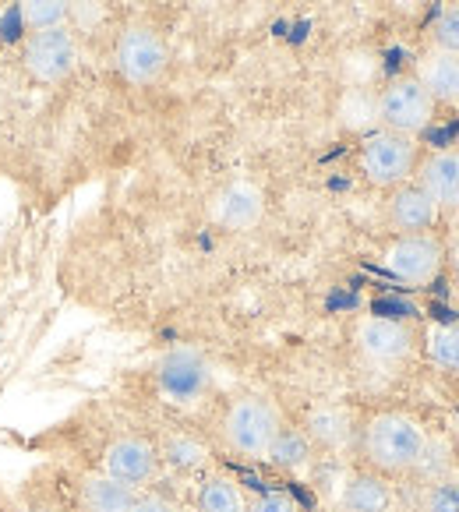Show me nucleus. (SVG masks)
Instances as JSON below:
<instances>
[{
  "label": "nucleus",
  "mask_w": 459,
  "mask_h": 512,
  "mask_svg": "<svg viewBox=\"0 0 459 512\" xmlns=\"http://www.w3.org/2000/svg\"><path fill=\"white\" fill-rule=\"evenodd\" d=\"M428 428L417 417L382 410L371 414L361 428V452L378 474H414L428 449Z\"/></svg>",
  "instance_id": "nucleus-1"
},
{
  "label": "nucleus",
  "mask_w": 459,
  "mask_h": 512,
  "mask_svg": "<svg viewBox=\"0 0 459 512\" xmlns=\"http://www.w3.org/2000/svg\"><path fill=\"white\" fill-rule=\"evenodd\" d=\"M421 159L424 149L417 138L396 135V131H385V128L368 131L361 138V149H357V166H361L364 181L385 191L414 181Z\"/></svg>",
  "instance_id": "nucleus-2"
},
{
  "label": "nucleus",
  "mask_w": 459,
  "mask_h": 512,
  "mask_svg": "<svg viewBox=\"0 0 459 512\" xmlns=\"http://www.w3.org/2000/svg\"><path fill=\"white\" fill-rule=\"evenodd\" d=\"M283 428V414L265 396H237L223 414V442L244 460H265L272 438Z\"/></svg>",
  "instance_id": "nucleus-3"
},
{
  "label": "nucleus",
  "mask_w": 459,
  "mask_h": 512,
  "mask_svg": "<svg viewBox=\"0 0 459 512\" xmlns=\"http://www.w3.org/2000/svg\"><path fill=\"white\" fill-rule=\"evenodd\" d=\"M435 113L438 103L414 75H392L378 89V128L385 131L417 138L435 124Z\"/></svg>",
  "instance_id": "nucleus-4"
},
{
  "label": "nucleus",
  "mask_w": 459,
  "mask_h": 512,
  "mask_svg": "<svg viewBox=\"0 0 459 512\" xmlns=\"http://www.w3.org/2000/svg\"><path fill=\"white\" fill-rule=\"evenodd\" d=\"M382 269L396 283L431 287L445 269V241L435 234H396L382 251Z\"/></svg>",
  "instance_id": "nucleus-5"
},
{
  "label": "nucleus",
  "mask_w": 459,
  "mask_h": 512,
  "mask_svg": "<svg viewBox=\"0 0 459 512\" xmlns=\"http://www.w3.org/2000/svg\"><path fill=\"white\" fill-rule=\"evenodd\" d=\"M22 64L36 82L61 85L78 68V36L71 25L29 32L22 43Z\"/></svg>",
  "instance_id": "nucleus-6"
},
{
  "label": "nucleus",
  "mask_w": 459,
  "mask_h": 512,
  "mask_svg": "<svg viewBox=\"0 0 459 512\" xmlns=\"http://www.w3.org/2000/svg\"><path fill=\"white\" fill-rule=\"evenodd\" d=\"M113 61H117V71H121L124 82L145 89V85H156L166 75L170 50H166V39L156 29H149V25H128L117 36Z\"/></svg>",
  "instance_id": "nucleus-7"
},
{
  "label": "nucleus",
  "mask_w": 459,
  "mask_h": 512,
  "mask_svg": "<svg viewBox=\"0 0 459 512\" xmlns=\"http://www.w3.org/2000/svg\"><path fill=\"white\" fill-rule=\"evenodd\" d=\"M354 343L368 361L375 364H399L414 354V329L399 318L364 315L354 325Z\"/></svg>",
  "instance_id": "nucleus-8"
},
{
  "label": "nucleus",
  "mask_w": 459,
  "mask_h": 512,
  "mask_svg": "<svg viewBox=\"0 0 459 512\" xmlns=\"http://www.w3.org/2000/svg\"><path fill=\"white\" fill-rule=\"evenodd\" d=\"M159 470V452L149 438L142 435H121L113 438L103 452V474L117 477V481L131 484V488H142L156 477Z\"/></svg>",
  "instance_id": "nucleus-9"
},
{
  "label": "nucleus",
  "mask_w": 459,
  "mask_h": 512,
  "mask_svg": "<svg viewBox=\"0 0 459 512\" xmlns=\"http://www.w3.org/2000/svg\"><path fill=\"white\" fill-rule=\"evenodd\" d=\"M209 216L223 230H251L258 226V219L265 216V195L258 184L251 181H234L223 191H216L209 202Z\"/></svg>",
  "instance_id": "nucleus-10"
},
{
  "label": "nucleus",
  "mask_w": 459,
  "mask_h": 512,
  "mask_svg": "<svg viewBox=\"0 0 459 512\" xmlns=\"http://www.w3.org/2000/svg\"><path fill=\"white\" fill-rule=\"evenodd\" d=\"M385 219H389L396 234H431L435 223L442 219V212H438V205L431 202L421 184H399V188L389 191Z\"/></svg>",
  "instance_id": "nucleus-11"
},
{
  "label": "nucleus",
  "mask_w": 459,
  "mask_h": 512,
  "mask_svg": "<svg viewBox=\"0 0 459 512\" xmlns=\"http://www.w3.org/2000/svg\"><path fill=\"white\" fill-rule=\"evenodd\" d=\"M414 177L438 205V212H459V145L428 152Z\"/></svg>",
  "instance_id": "nucleus-12"
},
{
  "label": "nucleus",
  "mask_w": 459,
  "mask_h": 512,
  "mask_svg": "<svg viewBox=\"0 0 459 512\" xmlns=\"http://www.w3.org/2000/svg\"><path fill=\"white\" fill-rule=\"evenodd\" d=\"M414 78L428 89V96L435 99L438 106H459V53L438 50V46H428V50L417 57Z\"/></svg>",
  "instance_id": "nucleus-13"
},
{
  "label": "nucleus",
  "mask_w": 459,
  "mask_h": 512,
  "mask_svg": "<svg viewBox=\"0 0 459 512\" xmlns=\"http://www.w3.org/2000/svg\"><path fill=\"white\" fill-rule=\"evenodd\" d=\"M339 505H343V512H392L396 495L382 474H350Z\"/></svg>",
  "instance_id": "nucleus-14"
},
{
  "label": "nucleus",
  "mask_w": 459,
  "mask_h": 512,
  "mask_svg": "<svg viewBox=\"0 0 459 512\" xmlns=\"http://www.w3.org/2000/svg\"><path fill=\"white\" fill-rule=\"evenodd\" d=\"M159 382H163L166 396H174V400H191L198 396L205 385V364L198 354L191 350H177L163 361V371H159Z\"/></svg>",
  "instance_id": "nucleus-15"
},
{
  "label": "nucleus",
  "mask_w": 459,
  "mask_h": 512,
  "mask_svg": "<svg viewBox=\"0 0 459 512\" xmlns=\"http://www.w3.org/2000/svg\"><path fill=\"white\" fill-rule=\"evenodd\" d=\"M138 498V488L117 481L110 474H89L82 481V505L85 512H128Z\"/></svg>",
  "instance_id": "nucleus-16"
},
{
  "label": "nucleus",
  "mask_w": 459,
  "mask_h": 512,
  "mask_svg": "<svg viewBox=\"0 0 459 512\" xmlns=\"http://www.w3.org/2000/svg\"><path fill=\"white\" fill-rule=\"evenodd\" d=\"M339 121L350 131H371L378 128V89L371 85H350L339 96Z\"/></svg>",
  "instance_id": "nucleus-17"
},
{
  "label": "nucleus",
  "mask_w": 459,
  "mask_h": 512,
  "mask_svg": "<svg viewBox=\"0 0 459 512\" xmlns=\"http://www.w3.org/2000/svg\"><path fill=\"white\" fill-rule=\"evenodd\" d=\"M198 512H248V498H244L241 484L226 474H209L198 488L195 498Z\"/></svg>",
  "instance_id": "nucleus-18"
},
{
  "label": "nucleus",
  "mask_w": 459,
  "mask_h": 512,
  "mask_svg": "<svg viewBox=\"0 0 459 512\" xmlns=\"http://www.w3.org/2000/svg\"><path fill=\"white\" fill-rule=\"evenodd\" d=\"M265 460H269L272 467H279V470H304V467H308V460H311L308 431L283 424V428H279V435L272 438L269 452H265Z\"/></svg>",
  "instance_id": "nucleus-19"
},
{
  "label": "nucleus",
  "mask_w": 459,
  "mask_h": 512,
  "mask_svg": "<svg viewBox=\"0 0 459 512\" xmlns=\"http://www.w3.org/2000/svg\"><path fill=\"white\" fill-rule=\"evenodd\" d=\"M308 438L318 445H325V449H339V445H347L350 438V417L347 410H339V407H318L308 414Z\"/></svg>",
  "instance_id": "nucleus-20"
},
{
  "label": "nucleus",
  "mask_w": 459,
  "mask_h": 512,
  "mask_svg": "<svg viewBox=\"0 0 459 512\" xmlns=\"http://www.w3.org/2000/svg\"><path fill=\"white\" fill-rule=\"evenodd\" d=\"M68 15H71V0H18V22H22L25 32L68 25Z\"/></svg>",
  "instance_id": "nucleus-21"
},
{
  "label": "nucleus",
  "mask_w": 459,
  "mask_h": 512,
  "mask_svg": "<svg viewBox=\"0 0 459 512\" xmlns=\"http://www.w3.org/2000/svg\"><path fill=\"white\" fill-rule=\"evenodd\" d=\"M428 357L438 371H449L459 378V325L438 322L428 329Z\"/></svg>",
  "instance_id": "nucleus-22"
},
{
  "label": "nucleus",
  "mask_w": 459,
  "mask_h": 512,
  "mask_svg": "<svg viewBox=\"0 0 459 512\" xmlns=\"http://www.w3.org/2000/svg\"><path fill=\"white\" fill-rule=\"evenodd\" d=\"M428 36L431 46H438V50L459 53V0H449L438 8V15L428 25Z\"/></svg>",
  "instance_id": "nucleus-23"
},
{
  "label": "nucleus",
  "mask_w": 459,
  "mask_h": 512,
  "mask_svg": "<svg viewBox=\"0 0 459 512\" xmlns=\"http://www.w3.org/2000/svg\"><path fill=\"white\" fill-rule=\"evenodd\" d=\"M421 509L424 512H459V481L452 477H438V481H428L421 495Z\"/></svg>",
  "instance_id": "nucleus-24"
},
{
  "label": "nucleus",
  "mask_w": 459,
  "mask_h": 512,
  "mask_svg": "<svg viewBox=\"0 0 459 512\" xmlns=\"http://www.w3.org/2000/svg\"><path fill=\"white\" fill-rule=\"evenodd\" d=\"M163 456L174 467H184V470H191V467H202L205 463V445H198L195 438H181V435H174L170 442H166V449H163Z\"/></svg>",
  "instance_id": "nucleus-25"
},
{
  "label": "nucleus",
  "mask_w": 459,
  "mask_h": 512,
  "mask_svg": "<svg viewBox=\"0 0 459 512\" xmlns=\"http://www.w3.org/2000/svg\"><path fill=\"white\" fill-rule=\"evenodd\" d=\"M248 512H301V509H297L294 495H286V491H262V495L248 502Z\"/></svg>",
  "instance_id": "nucleus-26"
},
{
  "label": "nucleus",
  "mask_w": 459,
  "mask_h": 512,
  "mask_svg": "<svg viewBox=\"0 0 459 512\" xmlns=\"http://www.w3.org/2000/svg\"><path fill=\"white\" fill-rule=\"evenodd\" d=\"M128 512H177L174 502H166L163 495H138Z\"/></svg>",
  "instance_id": "nucleus-27"
},
{
  "label": "nucleus",
  "mask_w": 459,
  "mask_h": 512,
  "mask_svg": "<svg viewBox=\"0 0 459 512\" xmlns=\"http://www.w3.org/2000/svg\"><path fill=\"white\" fill-rule=\"evenodd\" d=\"M445 258H449L452 272H456V276H459V226H456V230H452L449 244H445Z\"/></svg>",
  "instance_id": "nucleus-28"
},
{
  "label": "nucleus",
  "mask_w": 459,
  "mask_h": 512,
  "mask_svg": "<svg viewBox=\"0 0 459 512\" xmlns=\"http://www.w3.org/2000/svg\"><path fill=\"white\" fill-rule=\"evenodd\" d=\"M452 294H456V301H459V276H456V287H452Z\"/></svg>",
  "instance_id": "nucleus-29"
},
{
  "label": "nucleus",
  "mask_w": 459,
  "mask_h": 512,
  "mask_svg": "<svg viewBox=\"0 0 459 512\" xmlns=\"http://www.w3.org/2000/svg\"><path fill=\"white\" fill-rule=\"evenodd\" d=\"M71 4H75V0H71Z\"/></svg>",
  "instance_id": "nucleus-30"
}]
</instances>
